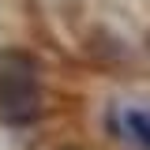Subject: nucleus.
Segmentation results:
<instances>
[{
	"mask_svg": "<svg viewBox=\"0 0 150 150\" xmlns=\"http://www.w3.org/2000/svg\"><path fill=\"white\" fill-rule=\"evenodd\" d=\"M68 94L56 60L34 41L0 45V124L4 128H53L64 124Z\"/></svg>",
	"mask_w": 150,
	"mask_h": 150,
	"instance_id": "f257e3e1",
	"label": "nucleus"
},
{
	"mask_svg": "<svg viewBox=\"0 0 150 150\" xmlns=\"http://www.w3.org/2000/svg\"><path fill=\"white\" fill-rule=\"evenodd\" d=\"M75 56L105 75H143L150 71L146 56H143V41L139 34H128L120 23H112L105 15H90L79 30H75Z\"/></svg>",
	"mask_w": 150,
	"mask_h": 150,
	"instance_id": "f03ea898",
	"label": "nucleus"
},
{
	"mask_svg": "<svg viewBox=\"0 0 150 150\" xmlns=\"http://www.w3.org/2000/svg\"><path fill=\"white\" fill-rule=\"evenodd\" d=\"M98 143L101 150H128V128H124V105L116 101H101V112H98Z\"/></svg>",
	"mask_w": 150,
	"mask_h": 150,
	"instance_id": "7ed1b4c3",
	"label": "nucleus"
},
{
	"mask_svg": "<svg viewBox=\"0 0 150 150\" xmlns=\"http://www.w3.org/2000/svg\"><path fill=\"white\" fill-rule=\"evenodd\" d=\"M60 124L53 128H4L0 124V150H41L56 135Z\"/></svg>",
	"mask_w": 150,
	"mask_h": 150,
	"instance_id": "20e7f679",
	"label": "nucleus"
},
{
	"mask_svg": "<svg viewBox=\"0 0 150 150\" xmlns=\"http://www.w3.org/2000/svg\"><path fill=\"white\" fill-rule=\"evenodd\" d=\"M124 128H128V146L131 150H150V109L124 105Z\"/></svg>",
	"mask_w": 150,
	"mask_h": 150,
	"instance_id": "39448f33",
	"label": "nucleus"
},
{
	"mask_svg": "<svg viewBox=\"0 0 150 150\" xmlns=\"http://www.w3.org/2000/svg\"><path fill=\"white\" fill-rule=\"evenodd\" d=\"M41 150H101L98 139H83V135H53Z\"/></svg>",
	"mask_w": 150,
	"mask_h": 150,
	"instance_id": "423d86ee",
	"label": "nucleus"
},
{
	"mask_svg": "<svg viewBox=\"0 0 150 150\" xmlns=\"http://www.w3.org/2000/svg\"><path fill=\"white\" fill-rule=\"evenodd\" d=\"M139 41H143V56H146V64H150V23H143V30H139Z\"/></svg>",
	"mask_w": 150,
	"mask_h": 150,
	"instance_id": "0eeeda50",
	"label": "nucleus"
}]
</instances>
